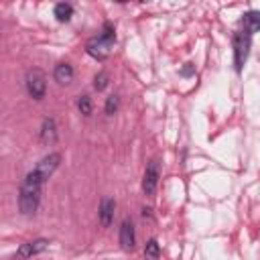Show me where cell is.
<instances>
[{
	"label": "cell",
	"mask_w": 260,
	"mask_h": 260,
	"mask_svg": "<svg viewBox=\"0 0 260 260\" xmlns=\"http://www.w3.org/2000/svg\"><path fill=\"white\" fill-rule=\"evenodd\" d=\"M45 177L32 169L24 181L20 183V189H18V209L20 213L24 215H32L37 209H39V203H41V191H43V185H45Z\"/></svg>",
	"instance_id": "obj_1"
},
{
	"label": "cell",
	"mask_w": 260,
	"mask_h": 260,
	"mask_svg": "<svg viewBox=\"0 0 260 260\" xmlns=\"http://www.w3.org/2000/svg\"><path fill=\"white\" fill-rule=\"evenodd\" d=\"M24 85L32 100H43L45 91H47V77L41 69H30L24 77Z\"/></svg>",
	"instance_id": "obj_2"
},
{
	"label": "cell",
	"mask_w": 260,
	"mask_h": 260,
	"mask_svg": "<svg viewBox=\"0 0 260 260\" xmlns=\"http://www.w3.org/2000/svg\"><path fill=\"white\" fill-rule=\"evenodd\" d=\"M250 43H252V35H248L246 30H240V32L234 35V61H236V69L238 71L242 69V65L248 59Z\"/></svg>",
	"instance_id": "obj_3"
},
{
	"label": "cell",
	"mask_w": 260,
	"mask_h": 260,
	"mask_svg": "<svg viewBox=\"0 0 260 260\" xmlns=\"http://www.w3.org/2000/svg\"><path fill=\"white\" fill-rule=\"evenodd\" d=\"M158 175H160L158 160H156V158L148 160L146 171H144V177H142V191H144V195H152V193L156 191V185H158Z\"/></svg>",
	"instance_id": "obj_4"
},
{
	"label": "cell",
	"mask_w": 260,
	"mask_h": 260,
	"mask_svg": "<svg viewBox=\"0 0 260 260\" xmlns=\"http://www.w3.org/2000/svg\"><path fill=\"white\" fill-rule=\"evenodd\" d=\"M47 248H49V240L39 238V240H32V242H24V244L18 248L16 256H18V258H30V256H37V254L45 252Z\"/></svg>",
	"instance_id": "obj_5"
},
{
	"label": "cell",
	"mask_w": 260,
	"mask_h": 260,
	"mask_svg": "<svg viewBox=\"0 0 260 260\" xmlns=\"http://www.w3.org/2000/svg\"><path fill=\"white\" fill-rule=\"evenodd\" d=\"M59 162H61V154H59V152H51V154H47L45 158H41V160L37 162V167H35V169H37L45 179H49V177L57 171Z\"/></svg>",
	"instance_id": "obj_6"
},
{
	"label": "cell",
	"mask_w": 260,
	"mask_h": 260,
	"mask_svg": "<svg viewBox=\"0 0 260 260\" xmlns=\"http://www.w3.org/2000/svg\"><path fill=\"white\" fill-rule=\"evenodd\" d=\"M136 244V236H134V225L130 219H124L120 225V246L124 252H132Z\"/></svg>",
	"instance_id": "obj_7"
},
{
	"label": "cell",
	"mask_w": 260,
	"mask_h": 260,
	"mask_svg": "<svg viewBox=\"0 0 260 260\" xmlns=\"http://www.w3.org/2000/svg\"><path fill=\"white\" fill-rule=\"evenodd\" d=\"M110 49H112V43H108V41H104L102 37H98V39H91L89 43H87V53L91 55V57H95V59H106L108 55H110Z\"/></svg>",
	"instance_id": "obj_8"
},
{
	"label": "cell",
	"mask_w": 260,
	"mask_h": 260,
	"mask_svg": "<svg viewBox=\"0 0 260 260\" xmlns=\"http://www.w3.org/2000/svg\"><path fill=\"white\" fill-rule=\"evenodd\" d=\"M114 209H116V201L112 197H104L102 203H100V211H98L100 223L104 228H110L112 225V221H114Z\"/></svg>",
	"instance_id": "obj_9"
},
{
	"label": "cell",
	"mask_w": 260,
	"mask_h": 260,
	"mask_svg": "<svg viewBox=\"0 0 260 260\" xmlns=\"http://www.w3.org/2000/svg\"><path fill=\"white\" fill-rule=\"evenodd\" d=\"M39 136H41V142H43V144H53V142L57 140V124H55L53 118H45V120H43Z\"/></svg>",
	"instance_id": "obj_10"
},
{
	"label": "cell",
	"mask_w": 260,
	"mask_h": 260,
	"mask_svg": "<svg viewBox=\"0 0 260 260\" xmlns=\"http://www.w3.org/2000/svg\"><path fill=\"white\" fill-rule=\"evenodd\" d=\"M53 77L59 85H69L73 81V67L69 63H59V65H55Z\"/></svg>",
	"instance_id": "obj_11"
},
{
	"label": "cell",
	"mask_w": 260,
	"mask_h": 260,
	"mask_svg": "<svg viewBox=\"0 0 260 260\" xmlns=\"http://www.w3.org/2000/svg\"><path fill=\"white\" fill-rule=\"evenodd\" d=\"M242 26L248 35L258 32L260 30V10H250L242 16Z\"/></svg>",
	"instance_id": "obj_12"
},
{
	"label": "cell",
	"mask_w": 260,
	"mask_h": 260,
	"mask_svg": "<svg viewBox=\"0 0 260 260\" xmlns=\"http://www.w3.org/2000/svg\"><path fill=\"white\" fill-rule=\"evenodd\" d=\"M55 16L59 22H67L71 16H73V6L67 4V2H59L55 4Z\"/></svg>",
	"instance_id": "obj_13"
},
{
	"label": "cell",
	"mask_w": 260,
	"mask_h": 260,
	"mask_svg": "<svg viewBox=\"0 0 260 260\" xmlns=\"http://www.w3.org/2000/svg\"><path fill=\"white\" fill-rule=\"evenodd\" d=\"M158 256H160V246H158V242L152 238V240H148L146 246H144V258H146V260H158Z\"/></svg>",
	"instance_id": "obj_14"
},
{
	"label": "cell",
	"mask_w": 260,
	"mask_h": 260,
	"mask_svg": "<svg viewBox=\"0 0 260 260\" xmlns=\"http://www.w3.org/2000/svg\"><path fill=\"white\" fill-rule=\"evenodd\" d=\"M118 108H120V98L116 95V93H112V95H108V100H106V114L108 116H112V114H116L118 112Z\"/></svg>",
	"instance_id": "obj_15"
},
{
	"label": "cell",
	"mask_w": 260,
	"mask_h": 260,
	"mask_svg": "<svg viewBox=\"0 0 260 260\" xmlns=\"http://www.w3.org/2000/svg\"><path fill=\"white\" fill-rule=\"evenodd\" d=\"M77 110H79L83 116H89V114H91V98H89V95H79V100H77Z\"/></svg>",
	"instance_id": "obj_16"
},
{
	"label": "cell",
	"mask_w": 260,
	"mask_h": 260,
	"mask_svg": "<svg viewBox=\"0 0 260 260\" xmlns=\"http://www.w3.org/2000/svg\"><path fill=\"white\" fill-rule=\"evenodd\" d=\"M106 85H108V73H106V71H100V73L95 75V79H93V87H95L98 91H102V89H106Z\"/></svg>",
	"instance_id": "obj_17"
},
{
	"label": "cell",
	"mask_w": 260,
	"mask_h": 260,
	"mask_svg": "<svg viewBox=\"0 0 260 260\" xmlns=\"http://www.w3.org/2000/svg\"><path fill=\"white\" fill-rule=\"evenodd\" d=\"M181 73H183V75H191V73H193V67H191V65L187 63V67H185V69H183Z\"/></svg>",
	"instance_id": "obj_18"
}]
</instances>
